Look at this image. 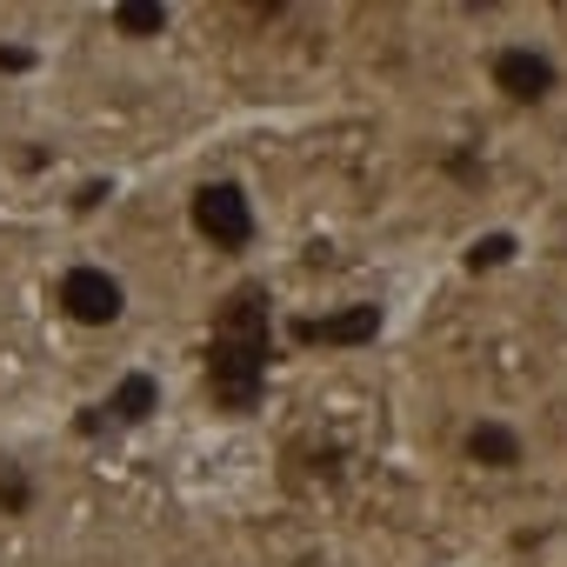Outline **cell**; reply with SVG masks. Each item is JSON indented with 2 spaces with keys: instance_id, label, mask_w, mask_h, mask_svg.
<instances>
[{
  "instance_id": "1",
  "label": "cell",
  "mask_w": 567,
  "mask_h": 567,
  "mask_svg": "<svg viewBox=\"0 0 567 567\" xmlns=\"http://www.w3.org/2000/svg\"><path fill=\"white\" fill-rule=\"evenodd\" d=\"M487 87L507 107H547L567 87V74H560V54L547 41H507L487 54Z\"/></svg>"
},
{
  "instance_id": "2",
  "label": "cell",
  "mask_w": 567,
  "mask_h": 567,
  "mask_svg": "<svg viewBox=\"0 0 567 567\" xmlns=\"http://www.w3.org/2000/svg\"><path fill=\"white\" fill-rule=\"evenodd\" d=\"M187 220H194V234H200L207 247H220V254H240V247H254V234H260V207H254V194H247L240 181H227V174L194 187Z\"/></svg>"
},
{
  "instance_id": "3",
  "label": "cell",
  "mask_w": 567,
  "mask_h": 567,
  "mask_svg": "<svg viewBox=\"0 0 567 567\" xmlns=\"http://www.w3.org/2000/svg\"><path fill=\"white\" fill-rule=\"evenodd\" d=\"M54 301H61V315L74 328H121L127 321V280L114 267H101V260H74L61 274Z\"/></svg>"
},
{
  "instance_id": "4",
  "label": "cell",
  "mask_w": 567,
  "mask_h": 567,
  "mask_svg": "<svg viewBox=\"0 0 567 567\" xmlns=\"http://www.w3.org/2000/svg\"><path fill=\"white\" fill-rule=\"evenodd\" d=\"M461 454L481 474H514V467H527V434L507 414H474L467 434H461Z\"/></svg>"
},
{
  "instance_id": "5",
  "label": "cell",
  "mask_w": 567,
  "mask_h": 567,
  "mask_svg": "<svg viewBox=\"0 0 567 567\" xmlns=\"http://www.w3.org/2000/svg\"><path fill=\"white\" fill-rule=\"evenodd\" d=\"M0 514H34V474L21 461H0Z\"/></svg>"
},
{
  "instance_id": "6",
  "label": "cell",
  "mask_w": 567,
  "mask_h": 567,
  "mask_svg": "<svg viewBox=\"0 0 567 567\" xmlns=\"http://www.w3.org/2000/svg\"><path fill=\"white\" fill-rule=\"evenodd\" d=\"M114 28H121L127 41H154V34L167 28V8H114Z\"/></svg>"
}]
</instances>
